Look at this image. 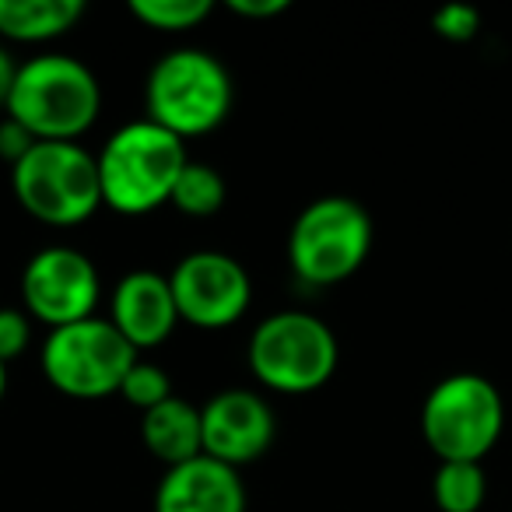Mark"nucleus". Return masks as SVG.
Segmentation results:
<instances>
[{"label": "nucleus", "instance_id": "13", "mask_svg": "<svg viewBox=\"0 0 512 512\" xmlns=\"http://www.w3.org/2000/svg\"><path fill=\"white\" fill-rule=\"evenodd\" d=\"M155 512H246L239 470L211 456L165 467L155 488Z\"/></svg>", "mask_w": 512, "mask_h": 512}, {"label": "nucleus", "instance_id": "17", "mask_svg": "<svg viewBox=\"0 0 512 512\" xmlns=\"http://www.w3.org/2000/svg\"><path fill=\"white\" fill-rule=\"evenodd\" d=\"M488 495V477L481 463H439L432 498L439 512H477Z\"/></svg>", "mask_w": 512, "mask_h": 512}, {"label": "nucleus", "instance_id": "3", "mask_svg": "<svg viewBox=\"0 0 512 512\" xmlns=\"http://www.w3.org/2000/svg\"><path fill=\"white\" fill-rule=\"evenodd\" d=\"M232 74L214 53L179 46L151 64L144 81L148 120L176 134L179 141L218 130L232 113Z\"/></svg>", "mask_w": 512, "mask_h": 512}, {"label": "nucleus", "instance_id": "22", "mask_svg": "<svg viewBox=\"0 0 512 512\" xmlns=\"http://www.w3.org/2000/svg\"><path fill=\"white\" fill-rule=\"evenodd\" d=\"M32 148H36V137H32L18 120L4 116V120H0V158L11 162V165H18Z\"/></svg>", "mask_w": 512, "mask_h": 512}, {"label": "nucleus", "instance_id": "24", "mask_svg": "<svg viewBox=\"0 0 512 512\" xmlns=\"http://www.w3.org/2000/svg\"><path fill=\"white\" fill-rule=\"evenodd\" d=\"M15 74H18V64L11 57V50L0 43V109L8 106L11 99V88H15Z\"/></svg>", "mask_w": 512, "mask_h": 512}, {"label": "nucleus", "instance_id": "15", "mask_svg": "<svg viewBox=\"0 0 512 512\" xmlns=\"http://www.w3.org/2000/svg\"><path fill=\"white\" fill-rule=\"evenodd\" d=\"M85 15L81 0H0V39L50 43L74 29Z\"/></svg>", "mask_w": 512, "mask_h": 512}, {"label": "nucleus", "instance_id": "2", "mask_svg": "<svg viewBox=\"0 0 512 512\" xmlns=\"http://www.w3.org/2000/svg\"><path fill=\"white\" fill-rule=\"evenodd\" d=\"M4 113L36 141H78L102 113L99 78L71 53H39L18 64Z\"/></svg>", "mask_w": 512, "mask_h": 512}, {"label": "nucleus", "instance_id": "7", "mask_svg": "<svg viewBox=\"0 0 512 512\" xmlns=\"http://www.w3.org/2000/svg\"><path fill=\"white\" fill-rule=\"evenodd\" d=\"M505 428L502 393L477 372H453L428 390L421 435L439 463H481Z\"/></svg>", "mask_w": 512, "mask_h": 512}, {"label": "nucleus", "instance_id": "23", "mask_svg": "<svg viewBox=\"0 0 512 512\" xmlns=\"http://www.w3.org/2000/svg\"><path fill=\"white\" fill-rule=\"evenodd\" d=\"M228 11L249 22H267V18H278L288 11V0H228Z\"/></svg>", "mask_w": 512, "mask_h": 512}, {"label": "nucleus", "instance_id": "21", "mask_svg": "<svg viewBox=\"0 0 512 512\" xmlns=\"http://www.w3.org/2000/svg\"><path fill=\"white\" fill-rule=\"evenodd\" d=\"M432 29L446 43H470L481 32V15L474 8H467V4H449V8L435 11Z\"/></svg>", "mask_w": 512, "mask_h": 512}, {"label": "nucleus", "instance_id": "8", "mask_svg": "<svg viewBox=\"0 0 512 512\" xmlns=\"http://www.w3.org/2000/svg\"><path fill=\"white\" fill-rule=\"evenodd\" d=\"M137 358L141 355L123 341V334L106 316L50 330L39 351L43 376L50 379L53 390L71 400H106L120 393Z\"/></svg>", "mask_w": 512, "mask_h": 512}, {"label": "nucleus", "instance_id": "10", "mask_svg": "<svg viewBox=\"0 0 512 512\" xmlns=\"http://www.w3.org/2000/svg\"><path fill=\"white\" fill-rule=\"evenodd\" d=\"M176 313L183 323L200 330L232 327L246 316L253 302V281L235 256L221 249L186 253L169 274Z\"/></svg>", "mask_w": 512, "mask_h": 512}, {"label": "nucleus", "instance_id": "20", "mask_svg": "<svg viewBox=\"0 0 512 512\" xmlns=\"http://www.w3.org/2000/svg\"><path fill=\"white\" fill-rule=\"evenodd\" d=\"M32 344V320L25 309H0V362L8 365L22 358Z\"/></svg>", "mask_w": 512, "mask_h": 512}, {"label": "nucleus", "instance_id": "4", "mask_svg": "<svg viewBox=\"0 0 512 512\" xmlns=\"http://www.w3.org/2000/svg\"><path fill=\"white\" fill-rule=\"evenodd\" d=\"M15 200L50 228L85 225L102 207L99 162L78 141H36V148L11 165Z\"/></svg>", "mask_w": 512, "mask_h": 512}, {"label": "nucleus", "instance_id": "19", "mask_svg": "<svg viewBox=\"0 0 512 512\" xmlns=\"http://www.w3.org/2000/svg\"><path fill=\"white\" fill-rule=\"evenodd\" d=\"M120 397L127 400V404H134L137 411H151V407L165 404V400L176 397V393H172V379L162 365L141 362V358H137V362L130 365L127 379H123Z\"/></svg>", "mask_w": 512, "mask_h": 512}, {"label": "nucleus", "instance_id": "9", "mask_svg": "<svg viewBox=\"0 0 512 512\" xmlns=\"http://www.w3.org/2000/svg\"><path fill=\"white\" fill-rule=\"evenodd\" d=\"M102 281L92 256L74 246H46L22 271V309L50 330L99 316Z\"/></svg>", "mask_w": 512, "mask_h": 512}, {"label": "nucleus", "instance_id": "12", "mask_svg": "<svg viewBox=\"0 0 512 512\" xmlns=\"http://www.w3.org/2000/svg\"><path fill=\"white\" fill-rule=\"evenodd\" d=\"M109 323L123 334V341L141 355L172 337L179 327L176 299H172L169 274L130 271L116 281L109 295Z\"/></svg>", "mask_w": 512, "mask_h": 512}, {"label": "nucleus", "instance_id": "11", "mask_svg": "<svg viewBox=\"0 0 512 512\" xmlns=\"http://www.w3.org/2000/svg\"><path fill=\"white\" fill-rule=\"evenodd\" d=\"M274 411L264 397L246 386L218 390L200 407V442L204 456L239 470L271 449L274 442Z\"/></svg>", "mask_w": 512, "mask_h": 512}, {"label": "nucleus", "instance_id": "14", "mask_svg": "<svg viewBox=\"0 0 512 512\" xmlns=\"http://www.w3.org/2000/svg\"><path fill=\"white\" fill-rule=\"evenodd\" d=\"M141 439L155 460L165 467H179L186 460L204 456L200 442V407H193L183 397H169L165 404L144 411L141 418Z\"/></svg>", "mask_w": 512, "mask_h": 512}, {"label": "nucleus", "instance_id": "1", "mask_svg": "<svg viewBox=\"0 0 512 512\" xmlns=\"http://www.w3.org/2000/svg\"><path fill=\"white\" fill-rule=\"evenodd\" d=\"M95 162H99L102 207L137 218L169 204L190 155H186V141L144 116L113 130Z\"/></svg>", "mask_w": 512, "mask_h": 512}, {"label": "nucleus", "instance_id": "25", "mask_svg": "<svg viewBox=\"0 0 512 512\" xmlns=\"http://www.w3.org/2000/svg\"><path fill=\"white\" fill-rule=\"evenodd\" d=\"M4 393H8V365L0 362V400H4Z\"/></svg>", "mask_w": 512, "mask_h": 512}, {"label": "nucleus", "instance_id": "5", "mask_svg": "<svg viewBox=\"0 0 512 512\" xmlns=\"http://www.w3.org/2000/svg\"><path fill=\"white\" fill-rule=\"evenodd\" d=\"M372 249V214L355 197L330 193L299 211L288 232V264L309 288H334L362 271Z\"/></svg>", "mask_w": 512, "mask_h": 512}, {"label": "nucleus", "instance_id": "18", "mask_svg": "<svg viewBox=\"0 0 512 512\" xmlns=\"http://www.w3.org/2000/svg\"><path fill=\"white\" fill-rule=\"evenodd\" d=\"M211 0H130V15L151 32L165 36H183L211 18Z\"/></svg>", "mask_w": 512, "mask_h": 512}, {"label": "nucleus", "instance_id": "16", "mask_svg": "<svg viewBox=\"0 0 512 512\" xmlns=\"http://www.w3.org/2000/svg\"><path fill=\"white\" fill-rule=\"evenodd\" d=\"M225 197H228L225 176H221L214 165L193 162L190 158L186 169L179 172L169 204L176 207V211H183L186 218H211V214H218L221 207H225Z\"/></svg>", "mask_w": 512, "mask_h": 512}, {"label": "nucleus", "instance_id": "6", "mask_svg": "<svg viewBox=\"0 0 512 512\" xmlns=\"http://www.w3.org/2000/svg\"><path fill=\"white\" fill-rule=\"evenodd\" d=\"M337 337L320 316L281 309L256 323L246 362L253 379L274 393H313L337 372Z\"/></svg>", "mask_w": 512, "mask_h": 512}]
</instances>
